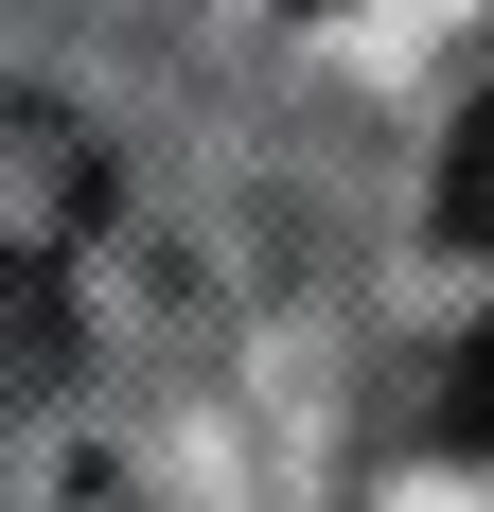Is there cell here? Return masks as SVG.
<instances>
[{
	"label": "cell",
	"instance_id": "obj_3",
	"mask_svg": "<svg viewBox=\"0 0 494 512\" xmlns=\"http://www.w3.org/2000/svg\"><path fill=\"white\" fill-rule=\"evenodd\" d=\"M442 424H459V442H494V336L459 354V389H442Z\"/></svg>",
	"mask_w": 494,
	"mask_h": 512
},
{
	"label": "cell",
	"instance_id": "obj_2",
	"mask_svg": "<svg viewBox=\"0 0 494 512\" xmlns=\"http://www.w3.org/2000/svg\"><path fill=\"white\" fill-rule=\"evenodd\" d=\"M442 230H459V248H494V89H477V124L442 142Z\"/></svg>",
	"mask_w": 494,
	"mask_h": 512
},
{
	"label": "cell",
	"instance_id": "obj_1",
	"mask_svg": "<svg viewBox=\"0 0 494 512\" xmlns=\"http://www.w3.org/2000/svg\"><path fill=\"white\" fill-rule=\"evenodd\" d=\"M71 354V301H53V265H18L0 248V371H53Z\"/></svg>",
	"mask_w": 494,
	"mask_h": 512
}]
</instances>
